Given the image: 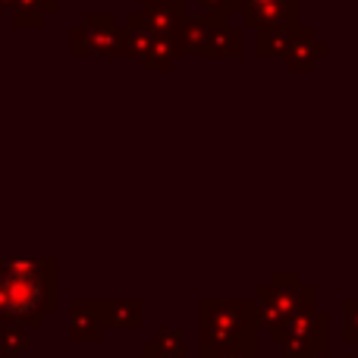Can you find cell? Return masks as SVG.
Segmentation results:
<instances>
[{
	"mask_svg": "<svg viewBox=\"0 0 358 358\" xmlns=\"http://www.w3.org/2000/svg\"><path fill=\"white\" fill-rule=\"evenodd\" d=\"M126 35L113 25V16H88L82 29L73 31V48L76 50H92V54H113Z\"/></svg>",
	"mask_w": 358,
	"mask_h": 358,
	"instance_id": "cell-3",
	"label": "cell"
},
{
	"mask_svg": "<svg viewBox=\"0 0 358 358\" xmlns=\"http://www.w3.org/2000/svg\"><path fill=\"white\" fill-rule=\"evenodd\" d=\"M16 25H38L48 13L57 10V0H13L10 3Z\"/></svg>",
	"mask_w": 358,
	"mask_h": 358,
	"instance_id": "cell-5",
	"label": "cell"
},
{
	"mask_svg": "<svg viewBox=\"0 0 358 358\" xmlns=\"http://www.w3.org/2000/svg\"><path fill=\"white\" fill-rule=\"evenodd\" d=\"M54 308V261L0 258V315L31 317Z\"/></svg>",
	"mask_w": 358,
	"mask_h": 358,
	"instance_id": "cell-1",
	"label": "cell"
},
{
	"mask_svg": "<svg viewBox=\"0 0 358 358\" xmlns=\"http://www.w3.org/2000/svg\"><path fill=\"white\" fill-rule=\"evenodd\" d=\"M245 3H248V16L255 22H264L267 29H273V25H283L286 16H292L296 0H245Z\"/></svg>",
	"mask_w": 358,
	"mask_h": 358,
	"instance_id": "cell-4",
	"label": "cell"
},
{
	"mask_svg": "<svg viewBox=\"0 0 358 358\" xmlns=\"http://www.w3.org/2000/svg\"><path fill=\"white\" fill-rule=\"evenodd\" d=\"M252 311L245 302H204L201 305V334L204 346H236L248 343Z\"/></svg>",
	"mask_w": 358,
	"mask_h": 358,
	"instance_id": "cell-2",
	"label": "cell"
},
{
	"mask_svg": "<svg viewBox=\"0 0 358 358\" xmlns=\"http://www.w3.org/2000/svg\"><path fill=\"white\" fill-rule=\"evenodd\" d=\"M157 343H161V355L164 358H182V352H185V343H182V336H179L176 330H164Z\"/></svg>",
	"mask_w": 358,
	"mask_h": 358,
	"instance_id": "cell-7",
	"label": "cell"
},
{
	"mask_svg": "<svg viewBox=\"0 0 358 358\" xmlns=\"http://www.w3.org/2000/svg\"><path fill=\"white\" fill-rule=\"evenodd\" d=\"M346 311H349L346 336H349V340H358V305H355V302H349V305H346Z\"/></svg>",
	"mask_w": 358,
	"mask_h": 358,
	"instance_id": "cell-8",
	"label": "cell"
},
{
	"mask_svg": "<svg viewBox=\"0 0 358 358\" xmlns=\"http://www.w3.org/2000/svg\"><path fill=\"white\" fill-rule=\"evenodd\" d=\"M204 358H252L248 343H236V346H204Z\"/></svg>",
	"mask_w": 358,
	"mask_h": 358,
	"instance_id": "cell-6",
	"label": "cell"
}]
</instances>
